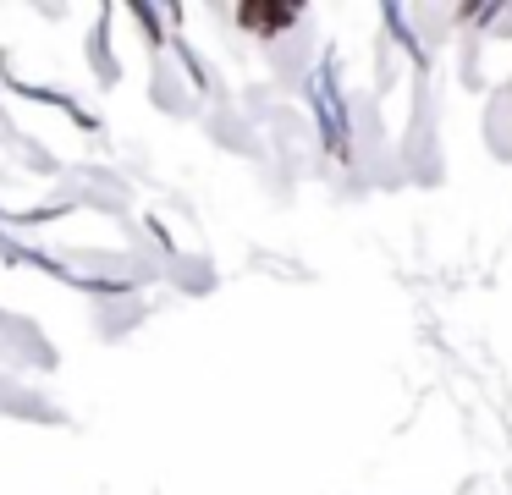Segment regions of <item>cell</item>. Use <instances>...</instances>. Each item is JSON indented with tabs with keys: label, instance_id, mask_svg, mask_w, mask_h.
<instances>
[{
	"label": "cell",
	"instance_id": "obj_1",
	"mask_svg": "<svg viewBox=\"0 0 512 495\" xmlns=\"http://www.w3.org/2000/svg\"><path fill=\"white\" fill-rule=\"evenodd\" d=\"M237 17L254 33H276V28H287V22H298V6H243Z\"/></svg>",
	"mask_w": 512,
	"mask_h": 495
}]
</instances>
